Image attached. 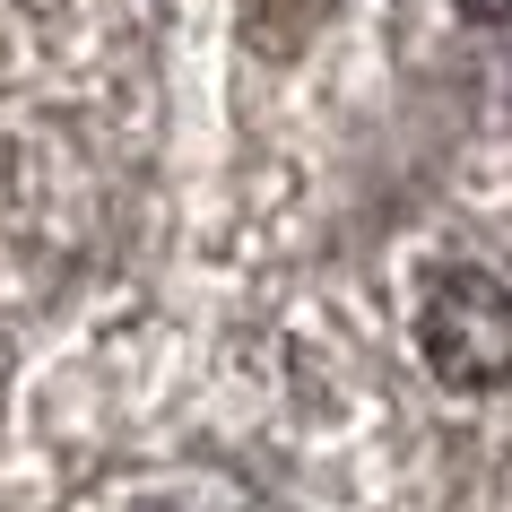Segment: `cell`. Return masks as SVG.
Masks as SVG:
<instances>
[{
	"label": "cell",
	"mask_w": 512,
	"mask_h": 512,
	"mask_svg": "<svg viewBox=\"0 0 512 512\" xmlns=\"http://www.w3.org/2000/svg\"><path fill=\"white\" fill-rule=\"evenodd\" d=\"M417 348H426L443 391H504L512 382V287L495 270H434L417 304Z\"/></svg>",
	"instance_id": "1"
},
{
	"label": "cell",
	"mask_w": 512,
	"mask_h": 512,
	"mask_svg": "<svg viewBox=\"0 0 512 512\" xmlns=\"http://www.w3.org/2000/svg\"><path fill=\"white\" fill-rule=\"evenodd\" d=\"M460 9H469V18H486V27H504V18H512V0H460Z\"/></svg>",
	"instance_id": "2"
}]
</instances>
